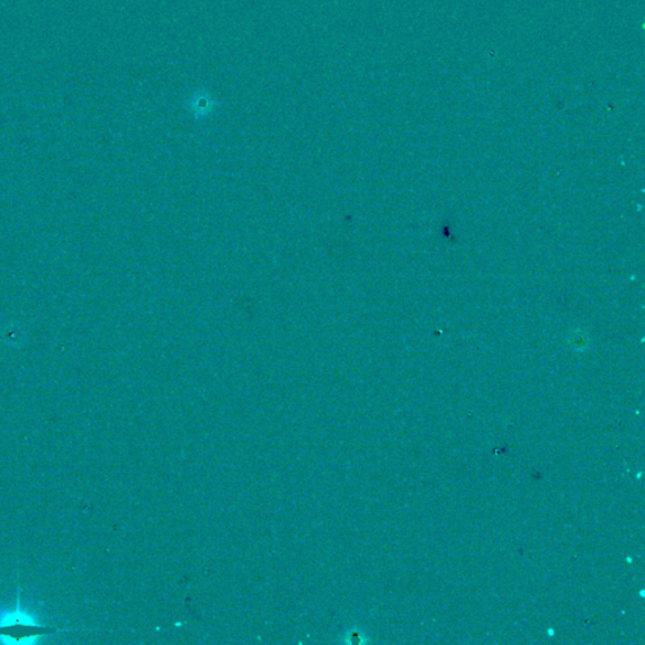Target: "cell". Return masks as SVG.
Wrapping results in <instances>:
<instances>
[{
	"label": "cell",
	"mask_w": 645,
	"mask_h": 645,
	"mask_svg": "<svg viewBox=\"0 0 645 645\" xmlns=\"http://www.w3.org/2000/svg\"><path fill=\"white\" fill-rule=\"evenodd\" d=\"M50 630L40 624L29 612L23 611L18 603L14 611L0 614V642L3 643H35L46 637Z\"/></svg>",
	"instance_id": "cell-1"
}]
</instances>
